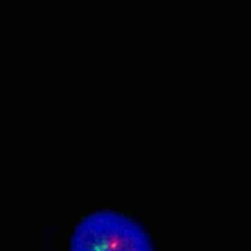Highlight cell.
Segmentation results:
<instances>
[{
  "mask_svg": "<svg viewBox=\"0 0 251 251\" xmlns=\"http://www.w3.org/2000/svg\"><path fill=\"white\" fill-rule=\"evenodd\" d=\"M70 251H154L144 228L115 211L86 216L74 230Z\"/></svg>",
  "mask_w": 251,
  "mask_h": 251,
  "instance_id": "obj_1",
  "label": "cell"
}]
</instances>
